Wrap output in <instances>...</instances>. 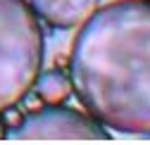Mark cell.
I'll return each instance as SVG.
<instances>
[{
  "instance_id": "cell-2",
  "label": "cell",
  "mask_w": 150,
  "mask_h": 145,
  "mask_svg": "<svg viewBox=\"0 0 150 145\" xmlns=\"http://www.w3.org/2000/svg\"><path fill=\"white\" fill-rule=\"evenodd\" d=\"M45 36L26 0H0V117L24 102L43 71Z\"/></svg>"
},
{
  "instance_id": "cell-5",
  "label": "cell",
  "mask_w": 150,
  "mask_h": 145,
  "mask_svg": "<svg viewBox=\"0 0 150 145\" xmlns=\"http://www.w3.org/2000/svg\"><path fill=\"white\" fill-rule=\"evenodd\" d=\"M33 93L38 95V100L43 105H62L69 93H71V81H69V74L60 69H48V71H41L38 81L33 86Z\"/></svg>"
},
{
  "instance_id": "cell-3",
  "label": "cell",
  "mask_w": 150,
  "mask_h": 145,
  "mask_svg": "<svg viewBox=\"0 0 150 145\" xmlns=\"http://www.w3.org/2000/svg\"><path fill=\"white\" fill-rule=\"evenodd\" d=\"M10 140H107L105 126L88 112L69 110L64 105H45L22 114L19 124L7 129Z\"/></svg>"
},
{
  "instance_id": "cell-4",
  "label": "cell",
  "mask_w": 150,
  "mask_h": 145,
  "mask_svg": "<svg viewBox=\"0 0 150 145\" xmlns=\"http://www.w3.org/2000/svg\"><path fill=\"white\" fill-rule=\"evenodd\" d=\"M29 5L52 29H76L98 10L100 0H29Z\"/></svg>"
},
{
  "instance_id": "cell-1",
  "label": "cell",
  "mask_w": 150,
  "mask_h": 145,
  "mask_svg": "<svg viewBox=\"0 0 150 145\" xmlns=\"http://www.w3.org/2000/svg\"><path fill=\"white\" fill-rule=\"evenodd\" d=\"M67 74L105 129L150 136V0H115L76 31Z\"/></svg>"
}]
</instances>
